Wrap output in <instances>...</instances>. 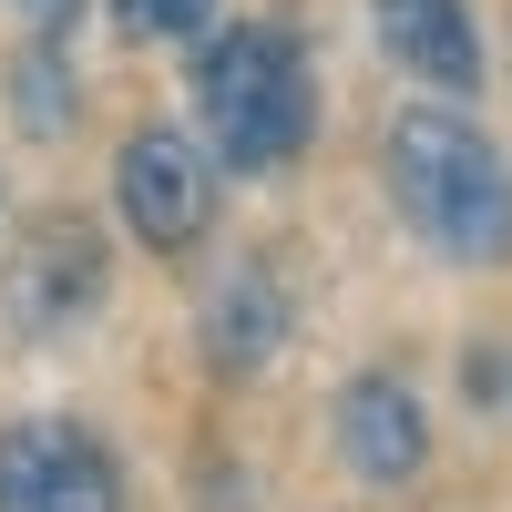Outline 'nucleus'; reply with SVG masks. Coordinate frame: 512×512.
Returning <instances> with one entry per match:
<instances>
[{
  "label": "nucleus",
  "mask_w": 512,
  "mask_h": 512,
  "mask_svg": "<svg viewBox=\"0 0 512 512\" xmlns=\"http://www.w3.org/2000/svg\"><path fill=\"white\" fill-rule=\"evenodd\" d=\"M328 441H338V461H349L359 482H410L420 472V451H431V420H420V400L400 390L390 369H359L349 390H338V410H328Z\"/></svg>",
  "instance_id": "423d86ee"
},
{
  "label": "nucleus",
  "mask_w": 512,
  "mask_h": 512,
  "mask_svg": "<svg viewBox=\"0 0 512 512\" xmlns=\"http://www.w3.org/2000/svg\"><path fill=\"white\" fill-rule=\"evenodd\" d=\"M113 195H123V226H134L154 256H185L205 226H216V175H205V154L185 134H134L113 154Z\"/></svg>",
  "instance_id": "39448f33"
},
{
  "label": "nucleus",
  "mask_w": 512,
  "mask_h": 512,
  "mask_svg": "<svg viewBox=\"0 0 512 512\" xmlns=\"http://www.w3.org/2000/svg\"><path fill=\"white\" fill-rule=\"evenodd\" d=\"M0 308H11V328L52 338L72 318L103 308V236L82 216H41L11 236V267H0Z\"/></svg>",
  "instance_id": "20e7f679"
},
{
  "label": "nucleus",
  "mask_w": 512,
  "mask_h": 512,
  "mask_svg": "<svg viewBox=\"0 0 512 512\" xmlns=\"http://www.w3.org/2000/svg\"><path fill=\"white\" fill-rule=\"evenodd\" d=\"M11 113H21V134H41V144L72 123V72H62L52 41H31V52L11 62Z\"/></svg>",
  "instance_id": "1a4fd4ad"
},
{
  "label": "nucleus",
  "mask_w": 512,
  "mask_h": 512,
  "mask_svg": "<svg viewBox=\"0 0 512 512\" xmlns=\"http://www.w3.org/2000/svg\"><path fill=\"white\" fill-rule=\"evenodd\" d=\"M369 21H379V52L400 72H420L431 93H472L482 82V31L461 0H369Z\"/></svg>",
  "instance_id": "0eeeda50"
},
{
  "label": "nucleus",
  "mask_w": 512,
  "mask_h": 512,
  "mask_svg": "<svg viewBox=\"0 0 512 512\" xmlns=\"http://www.w3.org/2000/svg\"><path fill=\"white\" fill-rule=\"evenodd\" d=\"M277 349H287V297H277V277L267 267L216 277V297H205V359H216L226 379H246V369H267Z\"/></svg>",
  "instance_id": "6e6552de"
},
{
  "label": "nucleus",
  "mask_w": 512,
  "mask_h": 512,
  "mask_svg": "<svg viewBox=\"0 0 512 512\" xmlns=\"http://www.w3.org/2000/svg\"><path fill=\"white\" fill-rule=\"evenodd\" d=\"M205 11L216 0H113V21L134 41H185V31H205Z\"/></svg>",
  "instance_id": "9d476101"
},
{
  "label": "nucleus",
  "mask_w": 512,
  "mask_h": 512,
  "mask_svg": "<svg viewBox=\"0 0 512 512\" xmlns=\"http://www.w3.org/2000/svg\"><path fill=\"white\" fill-rule=\"evenodd\" d=\"M195 113H205V144H216L236 175H277V164L308 144V123H318L297 31L287 21H226V31H205V52H195Z\"/></svg>",
  "instance_id": "f03ea898"
},
{
  "label": "nucleus",
  "mask_w": 512,
  "mask_h": 512,
  "mask_svg": "<svg viewBox=\"0 0 512 512\" xmlns=\"http://www.w3.org/2000/svg\"><path fill=\"white\" fill-rule=\"evenodd\" d=\"M390 195L400 216L461 267H502L512 256V175L472 113H400L390 123Z\"/></svg>",
  "instance_id": "f257e3e1"
},
{
  "label": "nucleus",
  "mask_w": 512,
  "mask_h": 512,
  "mask_svg": "<svg viewBox=\"0 0 512 512\" xmlns=\"http://www.w3.org/2000/svg\"><path fill=\"white\" fill-rule=\"evenodd\" d=\"M0 512H123V472L82 420L0 431Z\"/></svg>",
  "instance_id": "7ed1b4c3"
},
{
  "label": "nucleus",
  "mask_w": 512,
  "mask_h": 512,
  "mask_svg": "<svg viewBox=\"0 0 512 512\" xmlns=\"http://www.w3.org/2000/svg\"><path fill=\"white\" fill-rule=\"evenodd\" d=\"M11 11H21L41 41H52V31H72V21H82V0H11Z\"/></svg>",
  "instance_id": "9b49d317"
}]
</instances>
